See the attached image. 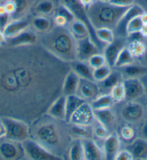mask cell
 Listing matches in <instances>:
<instances>
[{
	"instance_id": "obj_1",
	"label": "cell",
	"mask_w": 147,
	"mask_h": 160,
	"mask_svg": "<svg viewBox=\"0 0 147 160\" xmlns=\"http://www.w3.org/2000/svg\"><path fill=\"white\" fill-rule=\"evenodd\" d=\"M43 46L54 57L64 62L77 60L76 40L66 27L51 28L41 38Z\"/></svg>"
},
{
	"instance_id": "obj_2",
	"label": "cell",
	"mask_w": 147,
	"mask_h": 160,
	"mask_svg": "<svg viewBox=\"0 0 147 160\" xmlns=\"http://www.w3.org/2000/svg\"><path fill=\"white\" fill-rule=\"evenodd\" d=\"M129 8L130 7H117L109 2L95 0L86 10L90 22L95 29L99 28H108L113 30Z\"/></svg>"
},
{
	"instance_id": "obj_3",
	"label": "cell",
	"mask_w": 147,
	"mask_h": 160,
	"mask_svg": "<svg viewBox=\"0 0 147 160\" xmlns=\"http://www.w3.org/2000/svg\"><path fill=\"white\" fill-rule=\"evenodd\" d=\"M53 121L46 120L38 122L35 125L33 136L35 138L34 140L56 154V151L62 150V146L65 142V135L63 133L64 131Z\"/></svg>"
},
{
	"instance_id": "obj_4",
	"label": "cell",
	"mask_w": 147,
	"mask_h": 160,
	"mask_svg": "<svg viewBox=\"0 0 147 160\" xmlns=\"http://www.w3.org/2000/svg\"><path fill=\"white\" fill-rule=\"evenodd\" d=\"M1 119L6 128V138L21 143L29 138L30 128L25 121L11 117H2Z\"/></svg>"
},
{
	"instance_id": "obj_5",
	"label": "cell",
	"mask_w": 147,
	"mask_h": 160,
	"mask_svg": "<svg viewBox=\"0 0 147 160\" xmlns=\"http://www.w3.org/2000/svg\"><path fill=\"white\" fill-rule=\"evenodd\" d=\"M25 155L33 160H62L63 157L54 154L34 139L28 138L22 142Z\"/></svg>"
},
{
	"instance_id": "obj_6",
	"label": "cell",
	"mask_w": 147,
	"mask_h": 160,
	"mask_svg": "<svg viewBox=\"0 0 147 160\" xmlns=\"http://www.w3.org/2000/svg\"><path fill=\"white\" fill-rule=\"evenodd\" d=\"M63 4L72 12L75 19L79 20L87 25L89 32V36L91 37L92 41L98 45L99 48L101 49L103 48L102 46H103L104 43L98 40L95 33V28L93 27V25L90 22L88 15H87L86 8L80 2L79 0H63Z\"/></svg>"
},
{
	"instance_id": "obj_7",
	"label": "cell",
	"mask_w": 147,
	"mask_h": 160,
	"mask_svg": "<svg viewBox=\"0 0 147 160\" xmlns=\"http://www.w3.org/2000/svg\"><path fill=\"white\" fill-rule=\"evenodd\" d=\"M25 157L22 143L4 138L0 140V157L3 159H20Z\"/></svg>"
},
{
	"instance_id": "obj_8",
	"label": "cell",
	"mask_w": 147,
	"mask_h": 160,
	"mask_svg": "<svg viewBox=\"0 0 147 160\" xmlns=\"http://www.w3.org/2000/svg\"><path fill=\"white\" fill-rule=\"evenodd\" d=\"M100 51L101 49L92 41L89 36L84 38L76 40V55L78 61L88 62L92 56L100 53Z\"/></svg>"
},
{
	"instance_id": "obj_9",
	"label": "cell",
	"mask_w": 147,
	"mask_h": 160,
	"mask_svg": "<svg viewBox=\"0 0 147 160\" xmlns=\"http://www.w3.org/2000/svg\"><path fill=\"white\" fill-rule=\"evenodd\" d=\"M95 121L94 110L90 103L86 102L74 112L68 123L92 126Z\"/></svg>"
},
{
	"instance_id": "obj_10",
	"label": "cell",
	"mask_w": 147,
	"mask_h": 160,
	"mask_svg": "<svg viewBox=\"0 0 147 160\" xmlns=\"http://www.w3.org/2000/svg\"><path fill=\"white\" fill-rule=\"evenodd\" d=\"M144 116V108L135 100H129L121 110V117L130 123H138Z\"/></svg>"
},
{
	"instance_id": "obj_11",
	"label": "cell",
	"mask_w": 147,
	"mask_h": 160,
	"mask_svg": "<svg viewBox=\"0 0 147 160\" xmlns=\"http://www.w3.org/2000/svg\"><path fill=\"white\" fill-rule=\"evenodd\" d=\"M98 83L94 80L80 78L77 95L87 102H92L100 95Z\"/></svg>"
},
{
	"instance_id": "obj_12",
	"label": "cell",
	"mask_w": 147,
	"mask_h": 160,
	"mask_svg": "<svg viewBox=\"0 0 147 160\" xmlns=\"http://www.w3.org/2000/svg\"><path fill=\"white\" fill-rule=\"evenodd\" d=\"M144 12V9L141 6L137 5V4H133L132 6L130 7L124 13V15L122 16V18H120V20L114 29L116 30L118 37H126L128 36L126 32V27L128 23L133 18L138 17V16H141Z\"/></svg>"
},
{
	"instance_id": "obj_13",
	"label": "cell",
	"mask_w": 147,
	"mask_h": 160,
	"mask_svg": "<svg viewBox=\"0 0 147 160\" xmlns=\"http://www.w3.org/2000/svg\"><path fill=\"white\" fill-rule=\"evenodd\" d=\"M125 46V40L124 38L118 37L111 43L106 44L103 49V55L105 56L106 62L110 67L114 68L118 55L122 49Z\"/></svg>"
},
{
	"instance_id": "obj_14",
	"label": "cell",
	"mask_w": 147,
	"mask_h": 160,
	"mask_svg": "<svg viewBox=\"0 0 147 160\" xmlns=\"http://www.w3.org/2000/svg\"><path fill=\"white\" fill-rule=\"evenodd\" d=\"M123 84L128 100H135L145 95L143 83L138 77L123 79Z\"/></svg>"
},
{
	"instance_id": "obj_15",
	"label": "cell",
	"mask_w": 147,
	"mask_h": 160,
	"mask_svg": "<svg viewBox=\"0 0 147 160\" xmlns=\"http://www.w3.org/2000/svg\"><path fill=\"white\" fill-rule=\"evenodd\" d=\"M103 149L107 160H115L120 149V138L116 132L109 134L103 140Z\"/></svg>"
},
{
	"instance_id": "obj_16",
	"label": "cell",
	"mask_w": 147,
	"mask_h": 160,
	"mask_svg": "<svg viewBox=\"0 0 147 160\" xmlns=\"http://www.w3.org/2000/svg\"><path fill=\"white\" fill-rule=\"evenodd\" d=\"M84 160H103L105 159L103 149L92 138L82 140Z\"/></svg>"
},
{
	"instance_id": "obj_17",
	"label": "cell",
	"mask_w": 147,
	"mask_h": 160,
	"mask_svg": "<svg viewBox=\"0 0 147 160\" xmlns=\"http://www.w3.org/2000/svg\"><path fill=\"white\" fill-rule=\"evenodd\" d=\"M47 115L52 118L65 122L66 97L61 95L50 105L47 110Z\"/></svg>"
},
{
	"instance_id": "obj_18",
	"label": "cell",
	"mask_w": 147,
	"mask_h": 160,
	"mask_svg": "<svg viewBox=\"0 0 147 160\" xmlns=\"http://www.w3.org/2000/svg\"><path fill=\"white\" fill-rule=\"evenodd\" d=\"M7 40H8V43L12 47H21L34 45L36 43L38 38L35 32L26 29L16 36Z\"/></svg>"
},
{
	"instance_id": "obj_19",
	"label": "cell",
	"mask_w": 147,
	"mask_h": 160,
	"mask_svg": "<svg viewBox=\"0 0 147 160\" xmlns=\"http://www.w3.org/2000/svg\"><path fill=\"white\" fill-rule=\"evenodd\" d=\"M80 77L76 73L71 69L67 72L62 82L61 86V95L65 96H68L71 95L77 94L78 85H79Z\"/></svg>"
},
{
	"instance_id": "obj_20",
	"label": "cell",
	"mask_w": 147,
	"mask_h": 160,
	"mask_svg": "<svg viewBox=\"0 0 147 160\" xmlns=\"http://www.w3.org/2000/svg\"><path fill=\"white\" fill-rule=\"evenodd\" d=\"M123 80V77L121 72L120 70H112L110 74L106 77L105 79L102 80L101 82H98L100 93L103 94L110 93L115 85L122 82Z\"/></svg>"
},
{
	"instance_id": "obj_21",
	"label": "cell",
	"mask_w": 147,
	"mask_h": 160,
	"mask_svg": "<svg viewBox=\"0 0 147 160\" xmlns=\"http://www.w3.org/2000/svg\"><path fill=\"white\" fill-rule=\"evenodd\" d=\"M134 159H147V141L144 138H135L127 146Z\"/></svg>"
},
{
	"instance_id": "obj_22",
	"label": "cell",
	"mask_w": 147,
	"mask_h": 160,
	"mask_svg": "<svg viewBox=\"0 0 147 160\" xmlns=\"http://www.w3.org/2000/svg\"><path fill=\"white\" fill-rule=\"evenodd\" d=\"M30 25V22L24 18H18L10 21L3 30L4 36L7 39L16 36L23 30L28 29Z\"/></svg>"
},
{
	"instance_id": "obj_23",
	"label": "cell",
	"mask_w": 147,
	"mask_h": 160,
	"mask_svg": "<svg viewBox=\"0 0 147 160\" xmlns=\"http://www.w3.org/2000/svg\"><path fill=\"white\" fill-rule=\"evenodd\" d=\"M84 99L79 97L77 94L71 95L66 97V116L65 123H68L71 116L81 105L86 102Z\"/></svg>"
},
{
	"instance_id": "obj_24",
	"label": "cell",
	"mask_w": 147,
	"mask_h": 160,
	"mask_svg": "<svg viewBox=\"0 0 147 160\" xmlns=\"http://www.w3.org/2000/svg\"><path fill=\"white\" fill-rule=\"evenodd\" d=\"M68 133L72 138H79V139H85L93 137L92 127L88 126H81V125L68 123Z\"/></svg>"
},
{
	"instance_id": "obj_25",
	"label": "cell",
	"mask_w": 147,
	"mask_h": 160,
	"mask_svg": "<svg viewBox=\"0 0 147 160\" xmlns=\"http://www.w3.org/2000/svg\"><path fill=\"white\" fill-rule=\"evenodd\" d=\"M94 117L97 121L105 126L106 128H110L114 124L116 116L111 108L100 110H93Z\"/></svg>"
},
{
	"instance_id": "obj_26",
	"label": "cell",
	"mask_w": 147,
	"mask_h": 160,
	"mask_svg": "<svg viewBox=\"0 0 147 160\" xmlns=\"http://www.w3.org/2000/svg\"><path fill=\"white\" fill-rule=\"evenodd\" d=\"M71 63H72V64H71V69H72V70H73L80 78L94 80L93 74H92L93 69L90 67L88 62L76 60Z\"/></svg>"
},
{
	"instance_id": "obj_27",
	"label": "cell",
	"mask_w": 147,
	"mask_h": 160,
	"mask_svg": "<svg viewBox=\"0 0 147 160\" xmlns=\"http://www.w3.org/2000/svg\"><path fill=\"white\" fill-rule=\"evenodd\" d=\"M123 79L125 78H134V77H140L147 74V67L143 65H136L131 63L124 67L120 68Z\"/></svg>"
},
{
	"instance_id": "obj_28",
	"label": "cell",
	"mask_w": 147,
	"mask_h": 160,
	"mask_svg": "<svg viewBox=\"0 0 147 160\" xmlns=\"http://www.w3.org/2000/svg\"><path fill=\"white\" fill-rule=\"evenodd\" d=\"M68 28L75 40L82 39L89 36V32L87 25L77 19H74L68 25Z\"/></svg>"
},
{
	"instance_id": "obj_29",
	"label": "cell",
	"mask_w": 147,
	"mask_h": 160,
	"mask_svg": "<svg viewBox=\"0 0 147 160\" xmlns=\"http://www.w3.org/2000/svg\"><path fill=\"white\" fill-rule=\"evenodd\" d=\"M89 103L93 110H100L112 108L115 102L110 94L107 93L99 95Z\"/></svg>"
},
{
	"instance_id": "obj_30",
	"label": "cell",
	"mask_w": 147,
	"mask_h": 160,
	"mask_svg": "<svg viewBox=\"0 0 147 160\" xmlns=\"http://www.w3.org/2000/svg\"><path fill=\"white\" fill-rule=\"evenodd\" d=\"M68 159L70 160H84V149L81 139H72L68 149Z\"/></svg>"
},
{
	"instance_id": "obj_31",
	"label": "cell",
	"mask_w": 147,
	"mask_h": 160,
	"mask_svg": "<svg viewBox=\"0 0 147 160\" xmlns=\"http://www.w3.org/2000/svg\"><path fill=\"white\" fill-rule=\"evenodd\" d=\"M32 25L36 31L45 33L52 28V22L46 16L39 15L33 19Z\"/></svg>"
},
{
	"instance_id": "obj_32",
	"label": "cell",
	"mask_w": 147,
	"mask_h": 160,
	"mask_svg": "<svg viewBox=\"0 0 147 160\" xmlns=\"http://www.w3.org/2000/svg\"><path fill=\"white\" fill-rule=\"evenodd\" d=\"M134 57L132 55L131 51L128 48L127 46H125L121 51H120L119 55H118L116 62L115 63L114 68H120L124 67L125 66H128L129 64L134 63Z\"/></svg>"
},
{
	"instance_id": "obj_33",
	"label": "cell",
	"mask_w": 147,
	"mask_h": 160,
	"mask_svg": "<svg viewBox=\"0 0 147 160\" xmlns=\"http://www.w3.org/2000/svg\"><path fill=\"white\" fill-rule=\"evenodd\" d=\"M35 9L40 15L48 16L55 11L56 8L52 0H41L36 4Z\"/></svg>"
},
{
	"instance_id": "obj_34",
	"label": "cell",
	"mask_w": 147,
	"mask_h": 160,
	"mask_svg": "<svg viewBox=\"0 0 147 160\" xmlns=\"http://www.w3.org/2000/svg\"><path fill=\"white\" fill-rule=\"evenodd\" d=\"M95 33L98 40L104 44H108L115 39V32L108 28H99L95 29Z\"/></svg>"
},
{
	"instance_id": "obj_35",
	"label": "cell",
	"mask_w": 147,
	"mask_h": 160,
	"mask_svg": "<svg viewBox=\"0 0 147 160\" xmlns=\"http://www.w3.org/2000/svg\"><path fill=\"white\" fill-rule=\"evenodd\" d=\"M127 47L134 58H140L144 56L147 49L145 43L141 41H130Z\"/></svg>"
},
{
	"instance_id": "obj_36",
	"label": "cell",
	"mask_w": 147,
	"mask_h": 160,
	"mask_svg": "<svg viewBox=\"0 0 147 160\" xmlns=\"http://www.w3.org/2000/svg\"><path fill=\"white\" fill-rule=\"evenodd\" d=\"M111 72H112V67H110L108 63L94 69L93 72H92L94 80L97 82H101L102 80L105 79L110 74Z\"/></svg>"
},
{
	"instance_id": "obj_37",
	"label": "cell",
	"mask_w": 147,
	"mask_h": 160,
	"mask_svg": "<svg viewBox=\"0 0 147 160\" xmlns=\"http://www.w3.org/2000/svg\"><path fill=\"white\" fill-rule=\"evenodd\" d=\"M110 95L112 96L115 102H121L125 100H126L125 98V91L123 85V82L115 85L110 91Z\"/></svg>"
},
{
	"instance_id": "obj_38",
	"label": "cell",
	"mask_w": 147,
	"mask_h": 160,
	"mask_svg": "<svg viewBox=\"0 0 147 160\" xmlns=\"http://www.w3.org/2000/svg\"><path fill=\"white\" fill-rule=\"evenodd\" d=\"M93 136L98 139L104 140L109 135V130L105 126L99 123L98 121H95L92 126Z\"/></svg>"
},
{
	"instance_id": "obj_39",
	"label": "cell",
	"mask_w": 147,
	"mask_h": 160,
	"mask_svg": "<svg viewBox=\"0 0 147 160\" xmlns=\"http://www.w3.org/2000/svg\"><path fill=\"white\" fill-rule=\"evenodd\" d=\"M143 25H144V23L142 22L141 19V16H138V17L133 18L127 25V27H126L127 35L134 33V32H140L141 31L142 27H143Z\"/></svg>"
},
{
	"instance_id": "obj_40",
	"label": "cell",
	"mask_w": 147,
	"mask_h": 160,
	"mask_svg": "<svg viewBox=\"0 0 147 160\" xmlns=\"http://www.w3.org/2000/svg\"><path fill=\"white\" fill-rule=\"evenodd\" d=\"M87 62H88L90 67L93 69L99 67H102V66L105 65L107 63L105 56L103 55V53H96L94 55L92 56Z\"/></svg>"
},
{
	"instance_id": "obj_41",
	"label": "cell",
	"mask_w": 147,
	"mask_h": 160,
	"mask_svg": "<svg viewBox=\"0 0 147 160\" xmlns=\"http://www.w3.org/2000/svg\"><path fill=\"white\" fill-rule=\"evenodd\" d=\"M135 136H136V132L131 126H124L120 128L119 136L125 142H131L135 138Z\"/></svg>"
},
{
	"instance_id": "obj_42",
	"label": "cell",
	"mask_w": 147,
	"mask_h": 160,
	"mask_svg": "<svg viewBox=\"0 0 147 160\" xmlns=\"http://www.w3.org/2000/svg\"><path fill=\"white\" fill-rule=\"evenodd\" d=\"M56 13L59 14V15H62L63 17H64L66 20H67L69 24L75 19V17L74 15V14L72 13V12L64 4H61V5L58 6V8H56Z\"/></svg>"
},
{
	"instance_id": "obj_43",
	"label": "cell",
	"mask_w": 147,
	"mask_h": 160,
	"mask_svg": "<svg viewBox=\"0 0 147 160\" xmlns=\"http://www.w3.org/2000/svg\"><path fill=\"white\" fill-rule=\"evenodd\" d=\"M16 4V12L12 16L13 18L20 17L27 10L28 7V0H14Z\"/></svg>"
},
{
	"instance_id": "obj_44",
	"label": "cell",
	"mask_w": 147,
	"mask_h": 160,
	"mask_svg": "<svg viewBox=\"0 0 147 160\" xmlns=\"http://www.w3.org/2000/svg\"><path fill=\"white\" fill-rule=\"evenodd\" d=\"M109 3L121 8H127L134 4V0H109Z\"/></svg>"
},
{
	"instance_id": "obj_45",
	"label": "cell",
	"mask_w": 147,
	"mask_h": 160,
	"mask_svg": "<svg viewBox=\"0 0 147 160\" xmlns=\"http://www.w3.org/2000/svg\"><path fill=\"white\" fill-rule=\"evenodd\" d=\"M133 157L131 153L130 152L128 149H123L121 151H119L118 154L116 155L115 160H133Z\"/></svg>"
},
{
	"instance_id": "obj_46",
	"label": "cell",
	"mask_w": 147,
	"mask_h": 160,
	"mask_svg": "<svg viewBox=\"0 0 147 160\" xmlns=\"http://www.w3.org/2000/svg\"><path fill=\"white\" fill-rule=\"evenodd\" d=\"M4 9L6 12L8 13L11 16H13L16 12V4L14 0H7V2L4 4Z\"/></svg>"
},
{
	"instance_id": "obj_47",
	"label": "cell",
	"mask_w": 147,
	"mask_h": 160,
	"mask_svg": "<svg viewBox=\"0 0 147 160\" xmlns=\"http://www.w3.org/2000/svg\"><path fill=\"white\" fill-rule=\"evenodd\" d=\"M53 20L56 26L66 27L67 25H69V23H68L67 20H66L64 17H63L62 15H59V14H57V13L55 14Z\"/></svg>"
},
{
	"instance_id": "obj_48",
	"label": "cell",
	"mask_w": 147,
	"mask_h": 160,
	"mask_svg": "<svg viewBox=\"0 0 147 160\" xmlns=\"http://www.w3.org/2000/svg\"><path fill=\"white\" fill-rule=\"evenodd\" d=\"M11 18L12 16L8 13L0 15V30L3 31V30L11 21Z\"/></svg>"
},
{
	"instance_id": "obj_49",
	"label": "cell",
	"mask_w": 147,
	"mask_h": 160,
	"mask_svg": "<svg viewBox=\"0 0 147 160\" xmlns=\"http://www.w3.org/2000/svg\"><path fill=\"white\" fill-rule=\"evenodd\" d=\"M6 136V128L4 126V124L2 122V119L0 118V140L2 138H5Z\"/></svg>"
},
{
	"instance_id": "obj_50",
	"label": "cell",
	"mask_w": 147,
	"mask_h": 160,
	"mask_svg": "<svg viewBox=\"0 0 147 160\" xmlns=\"http://www.w3.org/2000/svg\"><path fill=\"white\" fill-rule=\"evenodd\" d=\"M8 43L7 38L4 36V32L2 30H0V46H4Z\"/></svg>"
},
{
	"instance_id": "obj_51",
	"label": "cell",
	"mask_w": 147,
	"mask_h": 160,
	"mask_svg": "<svg viewBox=\"0 0 147 160\" xmlns=\"http://www.w3.org/2000/svg\"><path fill=\"white\" fill-rule=\"evenodd\" d=\"M140 79L143 83L144 88V92H145V95L147 96V74L143 75V76L140 77Z\"/></svg>"
},
{
	"instance_id": "obj_52",
	"label": "cell",
	"mask_w": 147,
	"mask_h": 160,
	"mask_svg": "<svg viewBox=\"0 0 147 160\" xmlns=\"http://www.w3.org/2000/svg\"><path fill=\"white\" fill-rule=\"evenodd\" d=\"M141 133L142 136H143V138H145L147 141V119L146 120V121L144 122L143 126H142Z\"/></svg>"
},
{
	"instance_id": "obj_53",
	"label": "cell",
	"mask_w": 147,
	"mask_h": 160,
	"mask_svg": "<svg viewBox=\"0 0 147 160\" xmlns=\"http://www.w3.org/2000/svg\"><path fill=\"white\" fill-rule=\"evenodd\" d=\"M79 1L85 7V8L87 9L95 2V0H79Z\"/></svg>"
},
{
	"instance_id": "obj_54",
	"label": "cell",
	"mask_w": 147,
	"mask_h": 160,
	"mask_svg": "<svg viewBox=\"0 0 147 160\" xmlns=\"http://www.w3.org/2000/svg\"><path fill=\"white\" fill-rule=\"evenodd\" d=\"M140 32L144 38H147V24H144Z\"/></svg>"
},
{
	"instance_id": "obj_55",
	"label": "cell",
	"mask_w": 147,
	"mask_h": 160,
	"mask_svg": "<svg viewBox=\"0 0 147 160\" xmlns=\"http://www.w3.org/2000/svg\"><path fill=\"white\" fill-rule=\"evenodd\" d=\"M141 19L144 24H147V12H144L141 15Z\"/></svg>"
},
{
	"instance_id": "obj_56",
	"label": "cell",
	"mask_w": 147,
	"mask_h": 160,
	"mask_svg": "<svg viewBox=\"0 0 147 160\" xmlns=\"http://www.w3.org/2000/svg\"><path fill=\"white\" fill-rule=\"evenodd\" d=\"M7 13L5 9H4V4H0V15H2V14Z\"/></svg>"
},
{
	"instance_id": "obj_57",
	"label": "cell",
	"mask_w": 147,
	"mask_h": 160,
	"mask_svg": "<svg viewBox=\"0 0 147 160\" xmlns=\"http://www.w3.org/2000/svg\"><path fill=\"white\" fill-rule=\"evenodd\" d=\"M144 59H145V61L147 62V49H146V53H145V54H144Z\"/></svg>"
},
{
	"instance_id": "obj_58",
	"label": "cell",
	"mask_w": 147,
	"mask_h": 160,
	"mask_svg": "<svg viewBox=\"0 0 147 160\" xmlns=\"http://www.w3.org/2000/svg\"><path fill=\"white\" fill-rule=\"evenodd\" d=\"M98 1H100V2H108L109 0H98Z\"/></svg>"
}]
</instances>
